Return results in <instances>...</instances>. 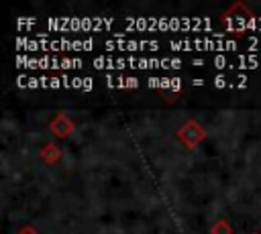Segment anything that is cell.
Returning <instances> with one entry per match:
<instances>
[{
  "mask_svg": "<svg viewBox=\"0 0 261 234\" xmlns=\"http://www.w3.org/2000/svg\"><path fill=\"white\" fill-rule=\"evenodd\" d=\"M126 24L137 31H208V16H128Z\"/></svg>",
  "mask_w": 261,
  "mask_h": 234,
  "instance_id": "1",
  "label": "cell"
},
{
  "mask_svg": "<svg viewBox=\"0 0 261 234\" xmlns=\"http://www.w3.org/2000/svg\"><path fill=\"white\" fill-rule=\"evenodd\" d=\"M92 65L96 69H179L181 61L179 59H171V57H163V59H147V57H108V55H100L94 57Z\"/></svg>",
  "mask_w": 261,
  "mask_h": 234,
  "instance_id": "2",
  "label": "cell"
},
{
  "mask_svg": "<svg viewBox=\"0 0 261 234\" xmlns=\"http://www.w3.org/2000/svg\"><path fill=\"white\" fill-rule=\"evenodd\" d=\"M114 24V18H106V16H55V18H47V26L49 31H84V33H92V31H100V28H110Z\"/></svg>",
  "mask_w": 261,
  "mask_h": 234,
  "instance_id": "3",
  "label": "cell"
},
{
  "mask_svg": "<svg viewBox=\"0 0 261 234\" xmlns=\"http://www.w3.org/2000/svg\"><path fill=\"white\" fill-rule=\"evenodd\" d=\"M173 51H234L237 41L232 39H179V41H169L167 43Z\"/></svg>",
  "mask_w": 261,
  "mask_h": 234,
  "instance_id": "4",
  "label": "cell"
},
{
  "mask_svg": "<svg viewBox=\"0 0 261 234\" xmlns=\"http://www.w3.org/2000/svg\"><path fill=\"white\" fill-rule=\"evenodd\" d=\"M84 61L75 57H29V55H16V67L24 69H77Z\"/></svg>",
  "mask_w": 261,
  "mask_h": 234,
  "instance_id": "5",
  "label": "cell"
},
{
  "mask_svg": "<svg viewBox=\"0 0 261 234\" xmlns=\"http://www.w3.org/2000/svg\"><path fill=\"white\" fill-rule=\"evenodd\" d=\"M104 47L108 51H157L161 45L159 41H137V39H122V35H118L116 39H110L104 43Z\"/></svg>",
  "mask_w": 261,
  "mask_h": 234,
  "instance_id": "6",
  "label": "cell"
},
{
  "mask_svg": "<svg viewBox=\"0 0 261 234\" xmlns=\"http://www.w3.org/2000/svg\"><path fill=\"white\" fill-rule=\"evenodd\" d=\"M210 63L218 69H255L259 65L257 55H237V57H226V55H216L210 59Z\"/></svg>",
  "mask_w": 261,
  "mask_h": 234,
  "instance_id": "7",
  "label": "cell"
},
{
  "mask_svg": "<svg viewBox=\"0 0 261 234\" xmlns=\"http://www.w3.org/2000/svg\"><path fill=\"white\" fill-rule=\"evenodd\" d=\"M94 45V39H49L47 51H90Z\"/></svg>",
  "mask_w": 261,
  "mask_h": 234,
  "instance_id": "8",
  "label": "cell"
},
{
  "mask_svg": "<svg viewBox=\"0 0 261 234\" xmlns=\"http://www.w3.org/2000/svg\"><path fill=\"white\" fill-rule=\"evenodd\" d=\"M224 24L230 33H243V31H261V16H224Z\"/></svg>",
  "mask_w": 261,
  "mask_h": 234,
  "instance_id": "9",
  "label": "cell"
},
{
  "mask_svg": "<svg viewBox=\"0 0 261 234\" xmlns=\"http://www.w3.org/2000/svg\"><path fill=\"white\" fill-rule=\"evenodd\" d=\"M16 47L22 49V51H47L49 39H47L45 35H39V37H35V39L18 37V39H16Z\"/></svg>",
  "mask_w": 261,
  "mask_h": 234,
  "instance_id": "10",
  "label": "cell"
},
{
  "mask_svg": "<svg viewBox=\"0 0 261 234\" xmlns=\"http://www.w3.org/2000/svg\"><path fill=\"white\" fill-rule=\"evenodd\" d=\"M92 77H63V87H80V90H92L94 83Z\"/></svg>",
  "mask_w": 261,
  "mask_h": 234,
  "instance_id": "11",
  "label": "cell"
},
{
  "mask_svg": "<svg viewBox=\"0 0 261 234\" xmlns=\"http://www.w3.org/2000/svg\"><path fill=\"white\" fill-rule=\"evenodd\" d=\"M106 85H110V87H137L139 79L137 77H112V75H106Z\"/></svg>",
  "mask_w": 261,
  "mask_h": 234,
  "instance_id": "12",
  "label": "cell"
},
{
  "mask_svg": "<svg viewBox=\"0 0 261 234\" xmlns=\"http://www.w3.org/2000/svg\"><path fill=\"white\" fill-rule=\"evenodd\" d=\"M147 85H151V87H171V90H177L181 83L175 77H149L147 79Z\"/></svg>",
  "mask_w": 261,
  "mask_h": 234,
  "instance_id": "13",
  "label": "cell"
}]
</instances>
